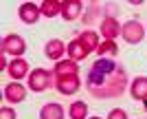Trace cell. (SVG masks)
I'll list each match as a JSON object with an SVG mask.
<instances>
[{"label": "cell", "mask_w": 147, "mask_h": 119, "mask_svg": "<svg viewBox=\"0 0 147 119\" xmlns=\"http://www.w3.org/2000/svg\"><path fill=\"white\" fill-rule=\"evenodd\" d=\"M24 51H26V42H24V38H20L18 33H9L7 38H2V53L20 57V55H24Z\"/></svg>", "instance_id": "obj_5"}, {"label": "cell", "mask_w": 147, "mask_h": 119, "mask_svg": "<svg viewBox=\"0 0 147 119\" xmlns=\"http://www.w3.org/2000/svg\"><path fill=\"white\" fill-rule=\"evenodd\" d=\"M68 115H70V119H86V115H88L86 101H73L70 108H68Z\"/></svg>", "instance_id": "obj_19"}, {"label": "cell", "mask_w": 147, "mask_h": 119, "mask_svg": "<svg viewBox=\"0 0 147 119\" xmlns=\"http://www.w3.org/2000/svg\"><path fill=\"white\" fill-rule=\"evenodd\" d=\"M84 11V5H81L79 0H61V7H59V16L66 22H73L77 20Z\"/></svg>", "instance_id": "obj_7"}, {"label": "cell", "mask_w": 147, "mask_h": 119, "mask_svg": "<svg viewBox=\"0 0 147 119\" xmlns=\"http://www.w3.org/2000/svg\"><path fill=\"white\" fill-rule=\"evenodd\" d=\"M77 38H79V42L84 44V46H86L88 51H97L99 46H101V42H99V35H97V31H81L79 35H77Z\"/></svg>", "instance_id": "obj_16"}, {"label": "cell", "mask_w": 147, "mask_h": 119, "mask_svg": "<svg viewBox=\"0 0 147 119\" xmlns=\"http://www.w3.org/2000/svg\"><path fill=\"white\" fill-rule=\"evenodd\" d=\"M53 86H55V90L59 95H75L81 88V80H79V75H59V77H55Z\"/></svg>", "instance_id": "obj_3"}, {"label": "cell", "mask_w": 147, "mask_h": 119, "mask_svg": "<svg viewBox=\"0 0 147 119\" xmlns=\"http://www.w3.org/2000/svg\"><path fill=\"white\" fill-rule=\"evenodd\" d=\"M7 73H9V77H11L13 82L18 80H24V77H29V64H26L24 57H13L11 62H9V69H7Z\"/></svg>", "instance_id": "obj_8"}, {"label": "cell", "mask_w": 147, "mask_h": 119, "mask_svg": "<svg viewBox=\"0 0 147 119\" xmlns=\"http://www.w3.org/2000/svg\"><path fill=\"white\" fill-rule=\"evenodd\" d=\"M127 88V73L123 64L99 57L86 75V90L94 99H117Z\"/></svg>", "instance_id": "obj_1"}, {"label": "cell", "mask_w": 147, "mask_h": 119, "mask_svg": "<svg viewBox=\"0 0 147 119\" xmlns=\"http://www.w3.org/2000/svg\"><path fill=\"white\" fill-rule=\"evenodd\" d=\"M121 35H123V40L127 44H138V42H143V38H145V27H143L138 20H129V22L123 24Z\"/></svg>", "instance_id": "obj_4"}, {"label": "cell", "mask_w": 147, "mask_h": 119, "mask_svg": "<svg viewBox=\"0 0 147 119\" xmlns=\"http://www.w3.org/2000/svg\"><path fill=\"white\" fill-rule=\"evenodd\" d=\"M18 16L24 24H35L37 20H40V16H42V11H40V7L33 5V2H24V5H20Z\"/></svg>", "instance_id": "obj_9"}, {"label": "cell", "mask_w": 147, "mask_h": 119, "mask_svg": "<svg viewBox=\"0 0 147 119\" xmlns=\"http://www.w3.org/2000/svg\"><path fill=\"white\" fill-rule=\"evenodd\" d=\"M97 53H99V55H105V53L117 55V53H119V46H117V42H114V40H105V42H101V46L97 49Z\"/></svg>", "instance_id": "obj_20"}, {"label": "cell", "mask_w": 147, "mask_h": 119, "mask_svg": "<svg viewBox=\"0 0 147 119\" xmlns=\"http://www.w3.org/2000/svg\"><path fill=\"white\" fill-rule=\"evenodd\" d=\"M108 119H127V113H125L123 108H112L110 115H108Z\"/></svg>", "instance_id": "obj_21"}, {"label": "cell", "mask_w": 147, "mask_h": 119, "mask_svg": "<svg viewBox=\"0 0 147 119\" xmlns=\"http://www.w3.org/2000/svg\"><path fill=\"white\" fill-rule=\"evenodd\" d=\"M53 75L59 77V75H79V66H77V62H73V60H59V62H55V66H53Z\"/></svg>", "instance_id": "obj_14"}, {"label": "cell", "mask_w": 147, "mask_h": 119, "mask_svg": "<svg viewBox=\"0 0 147 119\" xmlns=\"http://www.w3.org/2000/svg\"><path fill=\"white\" fill-rule=\"evenodd\" d=\"M18 117V115H16V110H13V108H2V110H0V119H16Z\"/></svg>", "instance_id": "obj_22"}, {"label": "cell", "mask_w": 147, "mask_h": 119, "mask_svg": "<svg viewBox=\"0 0 147 119\" xmlns=\"http://www.w3.org/2000/svg\"><path fill=\"white\" fill-rule=\"evenodd\" d=\"M123 24H119L117 16H103V20L99 22V31L103 33L105 40H114L117 35H121Z\"/></svg>", "instance_id": "obj_6"}, {"label": "cell", "mask_w": 147, "mask_h": 119, "mask_svg": "<svg viewBox=\"0 0 147 119\" xmlns=\"http://www.w3.org/2000/svg\"><path fill=\"white\" fill-rule=\"evenodd\" d=\"M64 53H66V44L61 42L59 38L49 40V42H46V46H44V55L49 57V60H53V62H59Z\"/></svg>", "instance_id": "obj_12"}, {"label": "cell", "mask_w": 147, "mask_h": 119, "mask_svg": "<svg viewBox=\"0 0 147 119\" xmlns=\"http://www.w3.org/2000/svg\"><path fill=\"white\" fill-rule=\"evenodd\" d=\"M26 80H29V88L33 93H44V90H49L51 84H53V73L40 66V69L31 71Z\"/></svg>", "instance_id": "obj_2"}, {"label": "cell", "mask_w": 147, "mask_h": 119, "mask_svg": "<svg viewBox=\"0 0 147 119\" xmlns=\"http://www.w3.org/2000/svg\"><path fill=\"white\" fill-rule=\"evenodd\" d=\"M40 119H64V106L57 101L44 104L42 110H40Z\"/></svg>", "instance_id": "obj_15"}, {"label": "cell", "mask_w": 147, "mask_h": 119, "mask_svg": "<svg viewBox=\"0 0 147 119\" xmlns=\"http://www.w3.org/2000/svg\"><path fill=\"white\" fill-rule=\"evenodd\" d=\"M145 110H147V101H145Z\"/></svg>", "instance_id": "obj_24"}, {"label": "cell", "mask_w": 147, "mask_h": 119, "mask_svg": "<svg viewBox=\"0 0 147 119\" xmlns=\"http://www.w3.org/2000/svg\"><path fill=\"white\" fill-rule=\"evenodd\" d=\"M92 119H101V117H92Z\"/></svg>", "instance_id": "obj_23"}, {"label": "cell", "mask_w": 147, "mask_h": 119, "mask_svg": "<svg viewBox=\"0 0 147 119\" xmlns=\"http://www.w3.org/2000/svg\"><path fill=\"white\" fill-rule=\"evenodd\" d=\"M5 99L11 101V104H20V101L26 99V88L22 86V84H18V82H11V84H7L5 86Z\"/></svg>", "instance_id": "obj_10"}, {"label": "cell", "mask_w": 147, "mask_h": 119, "mask_svg": "<svg viewBox=\"0 0 147 119\" xmlns=\"http://www.w3.org/2000/svg\"><path fill=\"white\" fill-rule=\"evenodd\" d=\"M59 7L61 2H57V0H44L40 11H42L44 18H55V16H59Z\"/></svg>", "instance_id": "obj_18"}, {"label": "cell", "mask_w": 147, "mask_h": 119, "mask_svg": "<svg viewBox=\"0 0 147 119\" xmlns=\"http://www.w3.org/2000/svg\"><path fill=\"white\" fill-rule=\"evenodd\" d=\"M66 53H68V60H73V62H81V60H86V57L90 55V51L79 42V38L70 40V42L66 44Z\"/></svg>", "instance_id": "obj_11"}, {"label": "cell", "mask_w": 147, "mask_h": 119, "mask_svg": "<svg viewBox=\"0 0 147 119\" xmlns=\"http://www.w3.org/2000/svg\"><path fill=\"white\" fill-rule=\"evenodd\" d=\"M103 16H105V13H103V7H101V5H94V2H92V5H88L86 16H84L81 20H84L86 24H92V22H94V20H99V18L103 20Z\"/></svg>", "instance_id": "obj_17"}, {"label": "cell", "mask_w": 147, "mask_h": 119, "mask_svg": "<svg viewBox=\"0 0 147 119\" xmlns=\"http://www.w3.org/2000/svg\"><path fill=\"white\" fill-rule=\"evenodd\" d=\"M129 95L138 101H147V77H143V75L134 77L132 84H129Z\"/></svg>", "instance_id": "obj_13"}]
</instances>
